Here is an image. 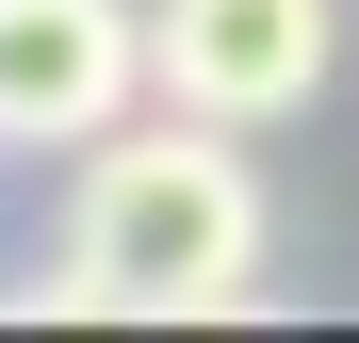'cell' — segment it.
<instances>
[{"label":"cell","mask_w":359,"mask_h":343,"mask_svg":"<svg viewBox=\"0 0 359 343\" xmlns=\"http://www.w3.org/2000/svg\"><path fill=\"white\" fill-rule=\"evenodd\" d=\"M343 66V0H147V98L212 131H278Z\"/></svg>","instance_id":"obj_2"},{"label":"cell","mask_w":359,"mask_h":343,"mask_svg":"<svg viewBox=\"0 0 359 343\" xmlns=\"http://www.w3.org/2000/svg\"><path fill=\"white\" fill-rule=\"evenodd\" d=\"M262 163L212 131V114H114L82 131V196H66V262H49V311L98 327H180V311H245L262 295Z\"/></svg>","instance_id":"obj_1"},{"label":"cell","mask_w":359,"mask_h":343,"mask_svg":"<svg viewBox=\"0 0 359 343\" xmlns=\"http://www.w3.org/2000/svg\"><path fill=\"white\" fill-rule=\"evenodd\" d=\"M147 98L131 0H0V147H82Z\"/></svg>","instance_id":"obj_3"}]
</instances>
